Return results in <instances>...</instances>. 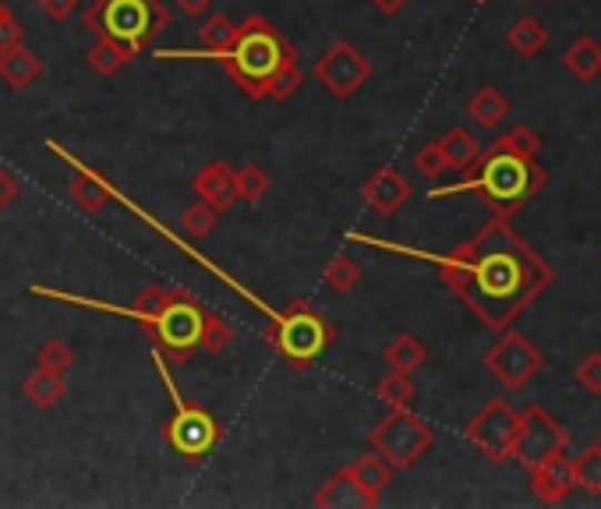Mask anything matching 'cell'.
Listing matches in <instances>:
<instances>
[{"label": "cell", "mask_w": 601, "mask_h": 509, "mask_svg": "<svg viewBox=\"0 0 601 509\" xmlns=\"http://www.w3.org/2000/svg\"><path fill=\"white\" fill-rule=\"evenodd\" d=\"M435 266L439 280L495 332L513 326L555 280L541 251L502 217H492L471 241L439 255Z\"/></svg>", "instance_id": "6da1fadb"}, {"label": "cell", "mask_w": 601, "mask_h": 509, "mask_svg": "<svg viewBox=\"0 0 601 509\" xmlns=\"http://www.w3.org/2000/svg\"><path fill=\"white\" fill-rule=\"evenodd\" d=\"M36 298H53V301H68V305H82V308H96V311H110V316H121L139 322L152 347L160 350L163 358H170L173 365H188L196 350H206V355H223V350L234 343V332L230 326L212 316V311L196 301L184 287H163L152 283L134 293L131 305H107L96 298H79V293H64L36 283L29 287Z\"/></svg>", "instance_id": "7a4b0ae2"}, {"label": "cell", "mask_w": 601, "mask_h": 509, "mask_svg": "<svg viewBox=\"0 0 601 509\" xmlns=\"http://www.w3.org/2000/svg\"><path fill=\"white\" fill-rule=\"evenodd\" d=\"M248 100H287L301 89V53L266 14H248L230 47L212 53Z\"/></svg>", "instance_id": "3957f363"}, {"label": "cell", "mask_w": 601, "mask_h": 509, "mask_svg": "<svg viewBox=\"0 0 601 509\" xmlns=\"http://www.w3.org/2000/svg\"><path fill=\"white\" fill-rule=\"evenodd\" d=\"M545 184H549V173L538 163V156H520L513 149H502L499 142H492L481 149V156L463 170V178L457 184L432 188L429 199H445V194L471 191L492 209V217L510 220L513 212L523 202H531Z\"/></svg>", "instance_id": "277c9868"}, {"label": "cell", "mask_w": 601, "mask_h": 509, "mask_svg": "<svg viewBox=\"0 0 601 509\" xmlns=\"http://www.w3.org/2000/svg\"><path fill=\"white\" fill-rule=\"evenodd\" d=\"M337 332L325 322V316L315 308L312 298H294L283 311H269L266 322V343L287 361V368L304 371L312 368L329 347H333Z\"/></svg>", "instance_id": "5b68a950"}, {"label": "cell", "mask_w": 601, "mask_h": 509, "mask_svg": "<svg viewBox=\"0 0 601 509\" xmlns=\"http://www.w3.org/2000/svg\"><path fill=\"white\" fill-rule=\"evenodd\" d=\"M82 22L92 36L110 39L139 57L170 26V11L160 0H92Z\"/></svg>", "instance_id": "8992f818"}, {"label": "cell", "mask_w": 601, "mask_h": 509, "mask_svg": "<svg viewBox=\"0 0 601 509\" xmlns=\"http://www.w3.org/2000/svg\"><path fill=\"white\" fill-rule=\"evenodd\" d=\"M149 358H152V368H157V376H160L167 397H170V421H167V428H163L167 446H170L181 460H191V463L206 460L212 449L220 446L223 425L212 418L202 403H191V400L181 393L178 382H173V376H170V368H167V358L160 355L157 347H152Z\"/></svg>", "instance_id": "52a82bcc"}, {"label": "cell", "mask_w": 601, "mask_h": 509, "mask_svg": "<svg viewBox=\"0 0 601 509\" xmlns=\"http://www.w3.org/2000/svg\"><path fill=\"white\" fill-rule=\"evenodd\" d=\"M432 442H435L432 425L411 415L407 407H390V415L375 421V428L368 432V446H372L393 471L414 467L432 449Z\"/></svg>", "instance_id": "ba28073f"}, {"label": "cell", "mask_w": 601, "mask_h": 509, "mask_svg": "<svg viewBox=\"0 0 601 509\" xmlns=\"http://www.w3.org/2000/svg\"><path fill=\"white\" fill-rule=\"evenodd\" d=\"M567 446H570V432L549 415L545 407L531 403L517 415L510 460H517L520 467H534L555 453H567Z\"/></svg>", "instance_id": "9c48e42d"}, {"label": "cell", "mask_w": 601, "mask_h": 509, "mask_svg": "<svg viewBox=\"0 0 601 509\" xmlns=\"http://www.w3.org/2000/svg\"><path fill=\"white\" fill-rule=\"evenodd\" d=\"M541 368H545V355L510 326L499 332V340L484 355V371L507 389H523Z\"/></svg>", "instance_id": "30bf717a"}, {"label": "cell", "mask_w": 601, "mask_h": 509, "mask_svg": "<svg viewBox=\"0 0 601 509\" xmlns=\"http://www.w3.org/2000/svg\"><path fill=\"white\" fill-rule=\"evenodd\" d=\"M513 432H517V410L499 397L484 403L478 415L463 425V439H468L481 457H489L492 463L510 460Z\"/></svg>", "instance_id": "8fae6325"}, {"label": "cell", "mask_w": 601, "mask_h": 509, "mask_svg": "<svg viewBox=\"0 0 601 509\" xmlns=\"http://www.w3.org/2000/svg\"><path fill=\"white\" fill-rule=\"evenodd\" d=\"M315 78L337 100H351L368 78H372V61H368L351 39H337L315 61Z\"/></svg>", "instance_id": "7c38bea8"}, {"label": "cell", "mask_w": 601, "mask_h": 509, "mask_svg": "<svg viewBox=\"0 0 601 509\" xmlns=\"http://www.w3.org/2000/svg\"><path fill=\"white\" fill-rule=\"evenodd\" d=\"M361 199L368 202V209L379 212V217H393L407 202H411V184L397 170V167H379L372 178L361 184Z\"/></svg>", "instance_id": "4fadbf2b"}, {"label": "cell", "mask_w": 601, "mask_h": 509, "mask_svg": "<svg viewBox=\"0 0 601 509\" xmlns=\"http://www.w3.org/2000/svg\"><path fill=\"white\" fill-rule=\"evenodd\" d=\"M47 146H50L53 156H61L64 163L74 167V178H71V184H68L71 202L79 206L82 212H100V209H107V202L113 199V188L100 178V173H96L92 167H82L71 152H64L57 142H47Z\"/></svg>", "instance_id": "5bb4252c"}, {"label": "cell", "mask_w": 601, "mask_h": 509, "mask_svg": "<svg viewBox=\"0 0 601 509\" xmlns=\"http://www.w3.org/2000/svg\"><path fill=\"white\" fill-rule=\"evenodd\" d=\"M531 471V488H534V496L541 502H562V499H570V492H577V475H573V457L567 453H555L549 460H541L534 467H528Z\"/></svg>", "instance_id": "9a60e30c"}, {"label": "cell", "mask_w": 601, "mask_h": 509, "mask_svg": "<svg viewBox=\"0 0 601 509\" xmlns=\"http://www.w3.org/2000/svg\"><path fill=\"white\" fill-rule=\"evenodd\" d=\"M191 188H196L199 199L209 202L217 212H227L230 206L241 202V194H238V170L230 167L227 160H209V163L196 173Z\"/></svg>", "instance_id": "2e32d148"}, {"label": "cell", "mask_w": 601, "mask_h": 509, "mask_svg": "<svg viewBox=\"0 0 601 509\" xmlns=\"http://www.w3.org/2000/svg\"><path fill=\"white\" fill-rule=\"evenodd\" d=\"M375 502H379V496L368 492V488L354 478L351 467L337 471L315 492V506H322V509H372Z\"/></svg>", "instance_id": "e0dca14e"}, {"label": "cell", "mask_w": 601, "mask_h": 509, "mask_svg": "<svg viewBox=\"0 0 601 509\" xmlns=\"http://www.w3.org/2000/svg\"><path fill=\"white\" fill-rule=\"evenodd\" d=\"M68 393V382H64V371H53V368H40L36 365V371H29L26 382H22V397L40 407V410H50L64 400Z\"/></svg>", "instance_id": "ac0fdd59"}, {"label": "cell", "mask_w": 601, "mask_h": 509, "mask_svg": "<svg viewBox=\"0 0 601 509\" xmlns=\"http://www.w3.org/2000/svg\"><path fill=\"white\" fill-rule=\"evenodd\" d=\"M40 74H43L40 53H32L26 43H18V47L0 53V78H4V86H11V89H29Z\"/></svg>", "instance_id": "d6986e66"}, {"label": "cell", "mask_w": 601, "mask_h": 509, "mask_svg": "<svg viewBox=\"0 0 601 509\" xmlns=\"http://www.w3.org/2000/svg\"><path fill=\"white\" fill-rule=\"evenodd\" d=\"M463 110H468V117L478 124V128H484V131H495L502 121L510 117V100L502 96L495 86H481L468 103H463Z\"/></svg>", "instance_id": "ffe728a7"}, {"label": "cell", "mask_w": 601, "mask_h": 509, "mask_svg": "<svg viewBox=\"0 0 601 509\" xmlns=\"http://www.w3.org/2000/svg\"><path fill=\"white\" fill-rule=\"evenodd\" d=\"M562 68H567L577 82H594L601 74V43L594 36H580L562 50Z\"/></svg>", "instance_id": "44dd1931"}, {"label": "cell", "mask_w": 601, "mask_h": 509, "mask_svg": "<svg viewBox=\"0 0 601 509\" xmlns=\"http://www.w3.org/2000/svg\"><path fill=\"white\" fill-rule=\"evenodd\" d=\"M439 149H442V160H445V170H468L478 156H481V142L474 139V134L468 128H450L439 139Z\"/></svg>", "instance_id": "7402d4cb"}, {"label": "cell", "mask_w": 601, "mask_h": 509, "mask_svg": "<svg viewBox=\"0 0 601 509\" xmlns=\"http://www.w3.org/2000/svg\"><path fill=\"white\" fill-rule=\"evenodd\" d=\"M382 358L393 371H407V376H411V371H418L424 361H429V350H424V343L414 337V332H400V337L385 343Z\"/></svg>", "instance_id": "603a6c76"}, {"label": "cell", "mask_w": 601, "mask_h": 509, "mask_svg": "<svg viewBox=\"0 0 601 509\" xmlns=\"http://www.w3.org/2000/svg\"><path fill=\"white\" fill-rule=\"evenodd\" d=\"M507 43L520 57H538L541 50H545V43H549V29L541 26L534 14H523V18H517V22L510 26Z\"/></svg>", "instance_id": "cb8c5ba5"}, {"label": "cell", "mask_w": 601, "mask_h": 509, "mask_svg": "<svg viewBox=\"0 0 601 509\" xmlns=\"http://www.w3.org/2000/svg\"><path fill=\"white\" fill-rule=\"evenodd\" d=\"M347 467H351L354 478H358V481L368 488V492H372V496H382V492H385V485H390V481H393V475H397L393 467L375 453V449H372V453L358 457L354 463H347Z\"/></svg>", "instance_id": "d4e9b609"}, {"label": "cell", "mask_w": 601, "mask_h": 509, "mask_svg": "<svg viewBox=\"0 0 601 509\" xmlns=\"http://www.w3.org/2000/svg\"><path fill=\"white\" fill-rule=\"evenodd\" d=\"M86 61H89L92 71H100V74H118L124 64H131V53L124 47H118V43H110V39L96 36V43L89 47Z\"/></svg>", "instance_id": "484cf974"}, {"label": "cell", "mask_w": 601, "mask_h": 509, "mask_svg": "<svg viewBox=\"0 0 601 509\" xmlns=\"http://www.w3.org/2000/svg\"><path fill=\"white\" fill-rule=\"evenodd\" d=\"M375 397L390 407H411L414 403V382L407 371H385L375 382Z\"/></svg>", "instance_id": "4316f807"}, {"label": "cell", "mask_w": 601, "mask_h": 509, "mask_svg": "<svg viewBox=\"0 0 601 509\" xmlns=\"http://www.w3.org/2000/svg\"><path fill=\"white\" fill-rule=\"evenodd\" d=\"M577 488H584L588 496H601V446H588L584 453L573 457Z\"/></svg>", "instance_id": "83f0119b"}, {"label": "cell", "mask_w": 601, "mask_h": 509, "mask_svg": "<svg viewBox=\"0 0 601 509\" xmlns=\"http://www.w3.org/2000/svg\"><path fill=\"white\" fill-rule=\"evenodd\" d=\"M234 22H230L227 14H209L206 22L199 26V43L206 53H220L230 47V39H234Z\"/></svg>", "instance_id": "f1b7e54d"}, {"label": "cell", "mask_w": 601, "mask_h": 509, "mask_svg": "<svg viewBox=\"0 0 601 509\" xmlns=\"http://www.w3.org/2000/svg\"><path fill=\"white\" fill-rule=\"evenodd\" d=\"M322 283L329 290H337V293H347V290H354L361 283V266L354 259H347V255H340V259H333L325 269H322Z\"/></svg>", "instance_id": "f546056e"}, {"label": "cell", "mask_w": 601, "mask_h": 509, "mask_svg": "<svg viewBox=\"0 0 601 509\" xmlns=\"http://www.w3.org/2000/svg\"><path fill=\"white\" fill-rule=\"evenodd\" d=\"M217 217H220V212L199 199V202H191L181 212V230L188 233V238H206V233L217 230Z\"/></svg>", "instance_id": "4dcf8cb0"}, {"label": "cell", "mask_w": 601, "mask_h": 509, "mask_svg": "<svg viewBox=\"0 0 601 509\" xmlns=\"http://www.w3.org/2000/svg\"><path fill=\"white\" fill-rule=\"evenodd\" d=\"M269 173L259 167V163H248L238 170V194H241V202H259L262 194L269 191Z\"/></svg>", "instance_id": "1f68e13d"}, {"label": "cell", "mask_w": 601, "mask_h": 509, "mask_svg": "<svg viewBox=\"0 0 601 509\" xmlns=\"http://www.w3.org/2000/svg\"><path fill=\"white\" fill-rule=\"evenodd\" d=\"M36 365L40 368H53V371H68L74 365V347L61 337H53L40 347V355H36Z\"/></svg>", "instance_id": "d6a6232c"}, {"label": "cell", "mask_w": 601, "mask_h": 509, "mask_svg": "<svg viewBox=\"0 0 601 509\" xmlns=\"http://www.w3.org/2000/svg\"><path fill=\"white\" fill-rule=\"evenodd\" d=\"M502 149H513V152H520V156H538L541 152V134L538 131H531L528 124H517V128H510L507 134H499L495 139Z\"/></svg>", "instance_id": "836d02e7"}, {"label": "cell", "mask_w": 601, "mask_h": 509, "mask_svg": "<svg viewBox=\"0 0 601 509\" xmlns=\"http://www.w3.org/2000/svg\"><path fill=\"white\" fill-rule=\"evenodd\" d=\"M414 167H418V173H424V178H442V173H445V160H442L439 142L421 146V149L414 152Z\"/></svg>", "instance_id": "e575fe53"}, {"label": "cell", "mask_w": 601, "mask_h": 509, "mask_svg": "<svg viewBox=\"0 0 601 509\" xmlns=\"http://www.w3.org/2000/svg\"><path fill=\"white\" fill-rule=\"evenodd\" d=\"M577 382L584 386L588 393L601 397V350H594V355H588L577 365Z\"/></svg>", "instance_id": "d590c367"}, {"label": "cell", "mask_w": 601, "mask_h": 509, "mask_svg": "<svg viewBox=\"0 0 601 509\" xmlns=\"http://www.w3.org/2000/svg\"><path fill=\"white\" fill-rule=\"evenodd\" d=\"M79 4L82 0H40V8L50 22H64V18H71L74 11H79Z\"/></svg>", "instance_id": "8d00e7d4"}, {"label": "cell", "mask_w": 601, "mask_h": 509, "mask_svg": "<svg viewBox=\"0 0 601 509\" xmlns=\"http://www.w3.org/2000/svg\"><path fill=\"white\" fill-rule=\"evenodd\" d=\"M22 39H26V32H22V26L14 22V14L0 22V53L11 50V47H18V43H22Z\"/></svg>", "instance_id": "74e56055"}, {"label": "cell", "mask_w": 601, "mask_h": 509, "mask_svg": "<svg viewBox=\"0 0 601 509\" xmlns=\"http://www.w3.org/2000/svg\"><path fill=\"white\" fill-rule=\"evenodd\" d=\"M18 194H22V188H18V181L11 178L4 167H0V212H4L8 206H14Z\"/></svg>", "instance_id": "f35d334b"}, {"label": "cell", "mask_w": 601, "mask_h": 509, "mask_svg": "<svg viewBox=\"0 0 601 509\" xmlns=\"http://www.w3.org/2000/svg\"><path fill=\"white\" fill-rule=\"evenodd\" d=\"M173 4H178V11H181L184 18H202V14L212 11V4H217V0H173Z\"/></svg>", "instance_id": "ab89813d"}, {"label": "cell", "mask_w": 601, "mask_h": 509, "mask_svg": "<svg viewBox=\"0 0 601 509\" xmlns=\"http://www.w3.org/2000/svg\"><path fill=\"white\" fill-rule=\"evenodd\" d=\"M375 4V11H382V14H400L403 8H407V0H372Z\"/></svg>", "instance_id": "60d3db41"}, {"label": "cell", "mask_w": 601, "mask_h": 509, "mask_svg": "<svg viewBox=\"0 0 601 509\" xmlns=\"http://www.w3.org/2000/svg\"><path fill=\"white\" fill-rule=\"evenodd\" d=\"M4 18H11V8L4 4V0H0V22H4Z\"/></svg>", "instance_id": "b9f144b4"}, {"label": "cell", "mask_w": 601, "mask_h": 509, "mask_svg": "<svg viewBox=\"0 0 601 509\" xmlns=\"http://www.w3.org/2000/svg\"><path fill=\"white\" fill-rule=\"evenodd\" d=\"M474 4H489V0H474Z\"/></svg>", "instance_id": "7bdbcfd3"}, {"label": "cell", "mask_w": 601, "mask_h": 509, "mask_svg": "<svg viewBox=\"0 0 601 509\" xmlns=\"http://www.w3.org/2000/svg\"><path fill=\"white\" fill-rule=\"evenodd\" d=\"M598 446H601V432H598Z\"/></svg>", "instance_id": "ee69618b"}]
</instances>
